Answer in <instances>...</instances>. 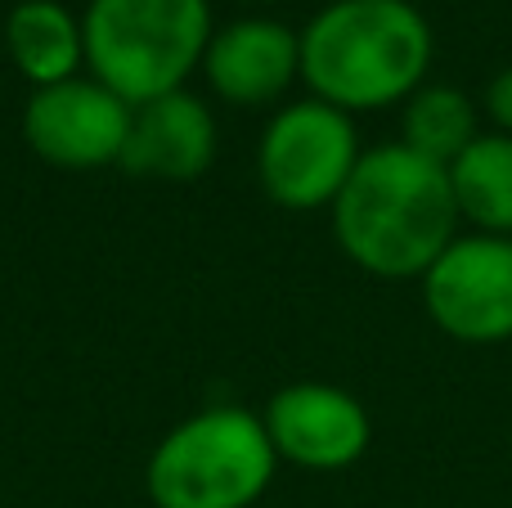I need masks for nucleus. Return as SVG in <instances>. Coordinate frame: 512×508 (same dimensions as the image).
I'll return each instance as SVG.
<instances>
[{
	"label": "nucleus",
	"instance_id": "nucleus-10",
	"mask_svg": "<svg viewBox=\"0 0 512 508\" xmlns=\"http://www.w3.org/2000/svg\"><path fill=\"white\" fill-rule=\"evenodd\" d=\"M216 162V117L189 90H171L149 104H135L131 135L117 167L140 180H167V185H189L207 176Z\"/></svg>",
	"mask_w": 512,
	"mask_h": 508
},
{
	"label": "nucleus",
	"instance_id": "nucleus-1",
	"mask_svg": "<svg viewBox=\"0 0 512 508\" xmlns=\"http://www.w3.org/2000/svg\"><path fill=\"white\" fill-rule=\"evenodd\" d=\"M328 212L342 257L373 279H423L463 225L450 167L400 140L364 149Z\"/></svg>",
	"mask_w": 512,
	"mask_h": 508
},
{
	"label": "nucleus",
	"instance_id": "nucleus-5",
	"mask_svg": "<svg viewBox=\"0 0 512 508\" xmlns=\"http://www.w3.org/2000/svg\"><path fill=\"white\" fill-rule=\"evenodd\" d=\"M360 153L355 117L310 95L283 104L265 122L256 144V180L270 203L288 212H319L337 203Z\"/></svg>",
	"mask_w": 512,
	"mask_h": 508
},
{
	"label": "nucleus",
	"instance_id": "nucleus-8",
	"mask_svg": "<svg viewBox=\"0 0 512 508\" xmlns=\"http://www.w3.org/2000/svg\"><path fill=\"white\" fill-rule=\"evenodd\" d=\"M270 446L283 464L306 473H342L360 464L373 441L369 410L346 387L333 383H288L261 410Z\"/></svg>",
	"mask_w": 512,
	"mask_h": 508
},
{
	"label": "nucleus",
	"instance_id": "nucleus-6",
	"mask_svg": "<svg viewBox=\"0 0 512 508\" xmlns=\"http://www.w3.org/2000/svg\"><path fill=\"white\" fill-rule=\"evenodd\" d=\"M418 284L427 320L445 338L463 347L512 342V239L504 234H459Z\"/></svg>",
	"mask_w": 512,
	"mask_h": 508
},
{
	"label": "nucleus",
	"instance_id": "nucleus-11",
	"mask_svg": "<svg viewBox=\"0 0 512 508\" xmlns=\"http://www.w3.org/2000/svg\"><path fill=\"white\" fill-rule=\"evenodd\" d=\"M5 45L18 77L32 81L36 90L77 77V68L86 63L81 18H72L59 0H18L9 9Z\"/></svg>",
	"mask_w": 512,
	"mask_h": 508
},
{
	"label": "nucleus",
	"instance_id": "nucleus-4",
	"mask_svg": "<svg viewBox=\"0 0 512 508\" xmlns=\"http://www.w3.org/2000/svg\"><path fill=\"white\" fill-rule=\"evenodd\" d=\"M279 455L261 414L212 405L153 446L144 491L153 508H252L270 491Z\"/></svg>",
	"mask_w": 512,
	"mask_h": 508
},
{
	"label": "nucleus",
	"instance_id": "nucleus-14",
	"mask_svg": "<svg viewBox=\"0 0 512 508\" xmlns=\"http://www.w3.org/2000/svg\"><path fill=\"white\" fill-rule=\"evenodd\" d=\"M481 113L490 117V131L512 135V68H499L481 90Z\"/></svg>",
	"mask_w": 512,
	"mask_h": 508
},
{
	"label": "nucleus",
	"instance_id": "nucleus-2",
	"mask_svg": "<svg viewBox=\"0 0 512 508\" xmlns=\"http://www.w3.org/2000/svg\"><path fill=\"white\" fill-rule=\"evenodd\" d=\"M432 23L414 0H333L301 27V81L342 113L400 108L427 86Z\"/></svg>",
	"mask_w": 512,
	"mask_h": 508
},
{
	"label": "nucleus",
	"instance_id": "nucleus-3",
	"mask_svg": "<svg viewBox=\"0 0 512 508\" xmlns=\"http://www.w3.org/2000/svg\"><path fill=\"white\" fill-rule=\"evenodd\" d=\"M86 68L126 104L185 90L212 41L207 0H90L81 14Z\"/></svg>",
	"mask_w": 512,
	"mask_h": 508
},
{
	"label": "nucleus",
	"instance_id": "nucleus-13",
	"mask_svg": "<svg viewBox=\"0 0 512 508\" xmlns=\"http://www.w3.org/2000/svg\"><path fill=\"white\" fill-rule=\"evenodd\" d=\"M481 135V104L459 86L427 81L400 104V144L423 153L427 162L450 167Z\"/></svg>",
	"mask_w": 512,
	"mask_h": 508
},
{
	"label": "nucleus",
	"instance_id": "nucleus-12",
	"mask_svg": "<svg viewBox=\"0 0 512 508\" xmlns=\"http://www.w3.org/2000/svg\"><path fill=\"white\" fill-rule=\"evenodd\" d=\"M450 189L463 225L512 239V135L481 131L450 162Z\"/></svg>",
	"mask_w": 512,
	"mask_h": 508
},
{
	"label": "nucleus",
	"instance_id": "nucleus-7",
	"mask_svg": "<svg viewBox=\"0 0 512 508\" xmlns=\"http://www.w3.org/2000/svg\"><path fill=\"white\" fill-rule=\"evenodd\" d=\"M131 113L122 95L95 77H68L32 90L23 104V140L41 162L59 171H99L122 162Z\"/></svg>",
	"mask_w": 512,
	"mask_h": 508
},
{
	"label": "nucleus",
	"instance_id": "nucleus-9",
	"mask_svg": "<svg viewBox=\"0 0 512 508\" xmlns=\"http://www.w3.org/2000/svg\"><path fill=\"white\" fill-rule=\"evenodd\" d=\"M216 99L234 108H265L301 81V32L279 18H239L212 32L203 68Z\"/></svg>",
	"mask_w": 512,
	"mask_h": 508
}]
</instances>
